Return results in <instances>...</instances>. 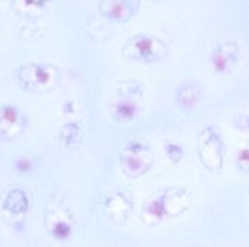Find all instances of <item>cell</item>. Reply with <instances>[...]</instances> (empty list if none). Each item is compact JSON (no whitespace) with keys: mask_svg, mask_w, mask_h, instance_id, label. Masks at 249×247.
Returning <instances> with one entry per match:
<instances>
[{"mask_svg":"<svg viewBox=\"0 0 249 247\" xmlns=\"http://www.w3.org/2000/svg\"><path fill=\"white\" fill-rule=\"evenodd\" d=\"M152 1H158V0H152Z\"/></svg>","mask_w":249,"mask_h":247,"instance_id":"cell-8","label":"cell"},{"mask_svg":"<svg viewBox=\"0 0 249 247\" xmlns=\"http://www.w3.org/2000/svg\"><path fill=\"white\" fill-rule=\"evenodd\" d=\"M131 47V58L142 63H155L163 57L166 45L156 36L149 33H139L128 42Z\"/></svg>","mask_w":249,"mask_h":247,"instance_id":"cell-1","label":"cell"},{"mask_svg":"<svg viewBox=\"0 0 249 247\" xmlns=\"http://www.w3.org/2000/svg\"><path fill=\"white\" fill-rule=\"evenodd\" d=\"M139 114V105L133 99H121L114 105L112 115L118 121H131Z\"/></svg>","mask_w":249,"mask_h":247,"instance_id":"cell-4","label":"cell"},{"mask_svg":"<svg viewBox=\"0 0 249 247\" xmlns=\"http://www.w3.org/2000/svg\"><path fill=\"white\" fill-rule=\"evenodd\" d=\"M235 127L239 128L241 131H248L249 132V115L248 114H244V115H238L235 116V121H233Z\"/></svg>","mask_w":249,"mask_h":247,"instance_id":"cell-7","label":"cell"},{"mask_svg":"<svg viewBox=\"0 0 249 247\" xmlns=\"http://www.w3.org/2000/svg\"><path fill=\"white\" fill-rule=\"evenodd\" d=\"M201 95H203L201 87L197 83H184L182 86L177 89L175 102L181 108L190 109V108H194L200 102Z\"/></svg>","mask_w":249,"mask_h":247,"instance_id":"cell-3","label":"cell"},{"mask_svg":"<svg viewBox=\"0 0 249 247\" xmlns=\"http://www.w3.org/2000/svg\"><path fill=\"white\" fill-rule=\"evenodd\" d=\"M239 63V45L233 41H223L216 45L210 55V66L214 73H232Z\"/></svg>","mask_w":249,"mask_h":247,"instance_id":"cell-2","label":"cell"},{"mask_svg":"<svg viewBox=\"0 0 249 247\" xmlns=\"http://www.w3.org/2000/svg\"><path fill=\"white\" fill-rule=\"evenodd\" d=\"M165 153H166L168 159L171 162H174V163L179 162L184 157V148L178 143H168V144H165Z\"/></svg>","mask_w":249,"mask_h":247,"instance_id":"cell-5","label":"cell"},{"mask_svg":"<svg viewBox=\"0 0 249 247\" xmlns=\"http://www.w3.org/2000/svg\"><path fill=\"white\" fill-rule=\"evenodd\" d=\"M236 162H238V166L241 169H249V147H245L242 150H239L238 153V157H236Z\"/></svg>","mask_w":249,"mask_h":247,"instance_id":"cell-6","label":"cell"}]
</instances>
